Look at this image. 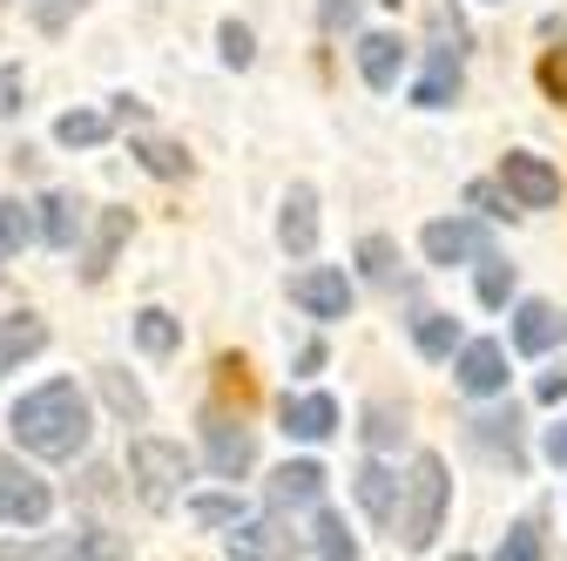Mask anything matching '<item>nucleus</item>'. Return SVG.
Returning <instances> with one entry per match:
<instances>
[{
  "label": "nucleus",
  "mask_w": 567,
  "mask_h": 561,
  "mask_svg": "<svg viewBox=\"0 0 567 561\" xmlns=\"http://www.w3.org/2000/svg\"><path fill=\"white\" fill-rule=\"evenodd\" d=\"M8 427H14V440H21L34 460H75V453H89V440H95V412H89V399H82L75 379H41L34 392L14 399Z\"/></svg>",
  "instance_id": "1"
},
{
  "label": "nucleus",
  "mask_w": 567,
  "mask_h": 561,
  "mask_svg": "<svg viewBox=\"0 0 567 561\" xmlns=\"http://www.w3.org/2000/svg\"><path fill=\"white\" fill-rule=\"evenodd\" d=\"M446 501H453V473H446V460H440V453H419V460H412V480H399V514H392V528H399V541H405L412 554L440 541Z\"/></svg>",
  "instance_id": "2"
},
{
  "label": "nucleus",
  "mask_w": 567,
  "mask_h": 561,
  "mask_svg": "<svg viewBox=\"0 0 567 561\" xmlns=\"http://www.w3.org/2000/svg\"><path fill=\"white\" fill-rule=\"evenodd\" d=\"M189 453H183V440H156V434H135L128 440V480H135V501L142 508H176V494L189 487Z\"/></svg>",
  "instance_id": "3"
},
{
  "label": "nucleus",
  "mask_w": 567,
  "mask_h": 561,
  "mask_svg": "<svg viewBox=\"0 0 567 561\" xmlns=\"http://www.w3.org/2000/svg\"><path fill=\"white\" fill-rule=\"evenodd\" d=\"M48 514H54V487L0 447V521L8 528H41Z\"/></svg>",
  "instance_id": "4"
},
{
  "label": "nucleus",
  "mask_w": 567,
  "mask_h": 561,
  "mask_svg": "<svg viewBox=\"0 0 567 561\" xmlns=\"http://www.w3.org/2000/svg\"><path fill=\"white\" fill-rule=\"evenodd\" d=\"M203 460H209L217 480H244L257 467V434L244 427V419H230V412H209L203 419Z\"/></svg>",
  "instance_id": "5"
},
{
  "label": "nucleus",
  "mask_w": 567,
  "mask_h": 561,
  "mask_svg": "<svg viewBox=\"0 0 567 561\" xmlns=\"http://www.w3.org/2000/svg\"><path fill=\"white\" fill-rule=\"evenodd\" d=\"M291 305L318 325H338V318H351V277L338 264H305L291 277Z\"/></svg>",
  "instance_id": "6"
},
{
  "label": "nucleus",
  "mask_w": 567,
  "mask_h": 561,
  "mask_svg": "<svg viewBox=\"0 0 567 561\" xmlns=\"http://www.w3.org/2000/svg\"><path fill=\"white\" fill-rule=\"evenodd\" d=\"M501 190L514 196V210H554L560 203V170L534 150H507L501 156Z\"/></svg>",
  "instance_id": "7"
},
{
  "label": "nucleus",
  "mask_w": 567,
  "mask_h": 561,
  "mask_svg": "<svg viewBox=\"0 0 567 561\" xmlns=\"http://www.w3.org/2000/svg\"><path fill=\"white\" fill-rule=\"evenodd\" d=\"M453 379H460V392H473V399L507 392V345H501V338H460V345H453Z\"/></svg>",
  "instance_id": "8"
},
{
  "label": "nucleus",
  "mask_w": 567,
  "mask_h": 561,
  "mask_svg": "<svg viewBox=\"0 0 567 561\" xmlns=\"http://www.w3.org/2000/svg\"><path fill=\"white\" fill-rule=\"evenodd\" d=\"M419 251H425V264H473L480 251H493V231L486 224H473V217H433L419 231Z\"/></svg>",
  "instance_id": "9"
},
{
  "label": "nucleus",
  "mask_w": 567,
  "mask_h": 561,
  "mask_svg": "<svg viewBox=\"0 0 567 561\" xmlns=\"http://www.w3.org/2000/svg\"><path fill=\"white\" fill-rule=\"evenodd\" d=\"M82 224H89V203H82L75 190H48V196L34 203V237H41L48 251H75V244H82Z\"/></svg>",
  "instance_id": "10"
},
{
  "label": "nucleus",
  "mask_w": 567,
  "mask_h": 561,
  "mask_svg": "<svg viewBox=\"0 0 567 561\" xmlns=\"http://www.w3.org/2000/svg\"><path fill=\"white\" fill-rule=\"evenodd\" d=\"M460 41V34H453ZM453 41H440L433 54H425V75L412 82V102L419 109H453L460 102V82H466V61H460V48Z\"/></svg>",
  "instance_id": "11"
},
{
  "label": "nucleus",
  "mask_w": 567,
  "mask_h": 561,
  "mask_svg": "<svg viewBox=\"0 0 567 561\" xmlns=\"http://www.w3.org/2000/svg\"><path fill=\"white\" fill-rule=\"evenodd\" d=\"M277 244L291 251V257H311V251H318V190H311V183H291V190H284Z\"/></svg>",
  "instance_id": "12"
},
{
  "label": "nucleus",
  "mask_w": 567,
  "mask_h": 561,
  "mask_svg": "<svg viewBox=\"0 0 567 561\" xmlns=\"http://www.w3.org/2000/svg\"><path fill=\"white\" fill-rule=\"evenodd\" d=\"M466 440H473L480 453H493V460H507L514 473L527 467V447H520V412H514V406H501V412H473V419H466Z\"/></svg>",
  "instance_id": "13"
},
{
  "label": "nucleus",
  "mask_w": 567,
  "mask_h": 561,
  "mask_svg": "<svg viewBox=\"0 0 567 561\" xmlns=\"http://www.w3.org/2000/svg\"><path fill=\"white\" fill-rule=\"evenodd\" d=\"M359 75H365V89H379V95L399 89V75H405V41H399L392 28H365V34H359Z\"/></svg>",
  "instance_id": "14"
},
{
  "label": "nucleus",
  "mask_w": 567,
  "mask_h": 561,
  "mask_svg": "<svg viewBox=\"0 0 567 561\" xmlns=\"http://www.w3.org/2000/svg\"><path fill=\"white\" fill-rule=\"evenodd\" d=\"M277 419H284V434H291V440L318 447V440L338 434V399H331V392H298V399L277 406Z\"/></svg>",
  "instance_id": "15"
},
{
  "label": "nucleus",
  "mask_w": 567,
  "mask_h": 561,
  "mask_svg": "<svg viewBox=\"0 0 567 561\" xmlns=\"http://www.w3.org/2000/svg\"><path fill=\"white\" fill-rule=\"evenodd\" d=\"M324 501V467L318 460H284L270 473V508L277 514H298V508H318Z\"/></svg>",
  "instance_id": "16"
},
{
  "label": "nucleus",
  "mask_w": 567,
  "mask_h": 561,
  "mask_svg": "<svg viewBox=\"0 0 567 561\" xmlns=\"http://www.w3.org/2000/svg\"><path fill=\"white\" fill-rule=\"evenodd\" d=\"M351 494H359V508H365L379 528H392V514H399V473H385L379 460H365L359 473H351Z\"/></svg>",
  "instance_id": "17"
},
{
  "label": "nucleus",
  "mask_w": 567,
  "mask_h": 561,
  "mask_svg": "<svg viewBox=\"0 0 567 561\" xmlns=\"http://www.w3.org/2000/svg\"><path fill=\"white\" fill-rule=\"evenodd\" d=\"M554 338H560V318H554V305H547V298H520V305H514V345H520L527 359H540Z\"/></svg>",
  "instance_id": "18"
},
{
  "label": "nucleus",
  "mask_w": 567,
  "mask_h": 561,
  "mask_svg": "<svg viewBox=\"0 0 567 561\" xmlns=\"http://www.w3.org/2000/svg\"><path fill=\"white\" fill-rule=\"evenodd\" d=\"M48 345V325L34 318V312H14V318H0V379H8L21 359H34Z\"/></svg>",
  "instance_id": "19"
},
{
  "label": "nucleus",
  "mask_w": 567,
  "mask_h": 561,
  "mask_svg": "<svg viewBox=\"0 0 567 561\" xmlns=\"http://www.w3.org/2000/svg\"><path fill=\"white\" fill-rule=\"evenodd\" d=\"M128 231H135V217H128V210H102V231H95V244H89V264H82V277H89V285H102V277H109V264H115V251L128 244Z\"/></svg>",
  "instance_id": "20"
},
{
  "label": "nucleus",
  "mask_w": 567,
  "mask_h": 561,
  "mask_svg": "<svg viewBox=\"0 0 567 561\" xmlns=\"http://www.w3.org/2000/svg\"><path fill=\"white\" fill-rule=\"evenodd\" d=\"M95 379H102V399H109V412H115V419H128V427H142V419H150V392H142L122 366H102Z\"/></svg>",
  "instance_id": "21"
},
{
  "label": "nucleus",
  "mask_w": 567,
  "mask_h": 561,
  "mask_svg": "<svg viewBox=\"0 0 567 561\" xmlns=\"http://www.w3.org/2000/svg\"><path fill=\"white\" fill-rule=\"evenodd\" d=\"M109 129H115V122H109L102 109H68V115L54 122V143H61V150H102Z\"/></svg>",
  "instance_id": "22"
},
{
  "label": "nucleus",
  "mask_w": 567,
  "mask_h": 561,
  "mask_svg": "<svg viewBox=\"0 0 567 561\" xmlns=\"http://www.w3.org/2000/svg\"><path fill=\"white\" fill-rule=\"evenodd\" d=\"M28 244H34V203L0 196V264H14Z\"/></svg>",
  "instance_id": "23"
},
{
  "label": "nucleus",
  "mask_w": 567,
  "mask_h": 561,
  "mask_svg": "<svg viewBox=\"0 0 567 561\" xmlns=\"http://www.w3.org/2000/svg\"><path fill=\"white\" fill-rule=\"evenodd\" d=\"M412 345L425 359H453V345H460V318L453 312H419L412 318Z\"/></svg>",
  "instance_id": "24"
},
{
  "label": "nucleus",
  "mask_w": 567,
  "mask_h": 561,
  "mask_svg": "<svg viewBox=\"0 0 567 561\" xmlns=\"http://www.w3.org/2000/svg\"><path fill=\"white\" fill-rule=\"evenodd\" d=\"M135 345H142V353H150V359H169L176 353V345H183V318H169V312H135Z\"/></svg>",
  "instance_id": "25"
},
{
  "label": "nucleus",
  "mask_w": 567,
  "mask_h": 561,
  "mask_svg": "<svg viewBox=\"0 0 567 561\" xmlns=\"http://www.w3.org/2000/svg\"><path fill=\"white\" fill-rule=\"evenodd\" d=\"M399 264H405V257H399L392 237H365V244H359V271L372 277L379 292H399V285H405V271H399Z\"/></svg>",
  "instance_id": "26"
},
{
  "label": "nucleus",
  "mask_w": 567,
  "mask_h": 561,
  "mask_svg": "<svg viewBox=\"0 0 567 561\" xmlns=\"http://www.w3.org/2000/svg\"><path fill=\"white\" fill-rule=\"evenodd\" d=\"M473 264H480V305H486V312H501V305L514 298V264H507L501 251H480Z\"/></svg>",
  "instance_id": "27"
},
{
  "label": "nucleus",
  "mask_w": 567,
  "mask_h": 561,
  "mask_svg": "<svg viewBox=\"0 0 567 561\" xmlns=\"http://www.w3.org/2000/svg\"><path fill=\"white\" fill-rule=\"evenodd\" d=\"M224 554H291V541H284V528H270V521H237Z\"/></svg>",
  "instance_id": "28"
},
{
  "label": "nucleus",
  "mask_w": 567,
  "mask_h": 561,
  "mask_svg": "<svg viewBox=\"0 0 567 561\" xmlns=\"http://www.w3.org/2000/svg\"><path fill=\"white\" fill-rule=\"evenodd\" d=\"M311 554H324V561H338V554L351 561V554H359V541L344 534V521L331 508H318V521H311Z\"/></svg>",
  "instance_id": "29"
},
{
  "label": "nucleus",
  "mask_w": 567,
  "mask_h": 561,
  "mask_svg": "<svg viewBox=\"0 0 567 561\" xmlns=\"http://www.w3.org/2000/svg\"><path fill=\"white\" fill-rule=\"evenodd\" d=\"M135 156H142L150 176H189V156L176 143H156V135H135Z\"/></svg>",
  "instance_id": "30"
},
{
  "label": "nucleus",
  "mask_w": 567,
  "mask_h": 561,
  "mask_svg": "<svg viewBox=\"0 0 567 561\" xmlns=\"http://www.w3.org/2000/svg\"><path fill=\"white\" fill-rule=\"evenodd\" d=\"M399 440H405V412H392V406H365V447L385 453V447H399Z\"/></svg>",
  "instance_id": "31"
},
{
  "label": "nucleus",
  "mask_w": 567,
  "mask_h": 561,
  "mask_svg": "<svg viewBox=\"0 0 567 561\" xmlns=\"http://www.w3.org/2000/svg\"><path fill=\"white\" fill-rule=\"evenodd\" d=\"M189 514H196L203 528H237V521H244V501H237V494H196Z\"/></svg>",
  "instance_id": "32"
},
{
  "label": "nucleus",
  "mask_w": 567,
  "mask_h": 561,
  "mask_svg": "<svg viewBox=\"0 0 567 561\" xmlns=\"http://www.w3.org/2000/svg\"><path fill=\"white\" fill-rule=\"evenodd\" d=\"M365 8H385V0H318V21H324V34H344L365 21Z\"/></svg>",
  "instance_id": "33"
},
{
  "label": "nucleus",
  "mask_w": 567,
  "mask_h": 561,
  "mask_svg": "<svg viewBox=\"0 0 567 561\" xmlns=\"http://www.w3.org/2000/svg\"><path fill=\"white\" fill-rule=\"evenodd\" d=\"M217 48H224V61H230V68H250V61H257V41H250V28H244V21H224V28H217Z\"/></svg>",
  "instance_id": "34"
},
{
  "label": "nucleus",
  "mask_w": 567,
  "mask_h": 561,
  "mask_svg": "<svg viewBox=\"0 0 567 561\" xmlns=\"http://www.w3.org/2000/svg\"><path fill=\"white\" fill-rule=\"evenodd\" d=\"M466 203L480 210V217H514V196L501 183H466Z\"/></svg>",
  "instance_id": "35"
},
{
  "label": "nucleus",
  "mask_w": 567,
  "mask_h": 561,
  "mask_svg": "<svg viewBox=\"0 0 567 561\" xmlns=\"http://www.w3.org/2000/svg\"><path fill=\"white\" fill-rule=\"evenodd\" d=\"M540 89H547V102L567 109V48H547L540 54Z\"/></svg>",
  "instance_id": "36"
},
{
  "label": "nucleus",
  "mask_w": 567,
  "mask_h": 561,
  "mask_svg": "<svg viewBox=\"0 0 567 561\" xmlns=\"http://www.w3.org/2000/svg\"><path fill=\"white\" fill-rule=\"evenodd\" d=\"M501 561H540V534H534V521H520V528L501 541Z\"/></svg>",
  "instance_id": "37"
},
{
  "label": "nucleus",
  "mask_w": 567,
  "mask_h": 561,
  "mask_svg": "<svg viewBox=\"0 0 567 561\" xmlns=\"http://www.w3.org/2000/svg\"><path fill=\"white\" fill-rule=\"evenodd\" d=\"M21 102H28V75L21 68H0V115H21Z\"/></svg>",
  "instance_id": "38"
},
{
  "label": "nucleus",
  "mask_w": 567,
  "mask_h": 561,
  "mask_svg": "<svg viewBox=\"0 0 567 561\" xmlns=\"http://www.w3.org/2000/svg\"><path fill=\"white\" fill-rule=\"evenodd\" d=\"M534 399H540V406H560V399H567V366H560V373H540V379H534Z\"/></svg>",
  "instance_id": "39"
},
{
  "label": "nucleus",
  "mask_w": 567,
  "mask_h": 561,
  "mask_svg": "<svg viewBox=\"0 0 567 561\" xmlns=\"http://www.w3.org/2000/svg\"><path fill=\"white\" fill-rule=\"evenodd\" d=\"M540 447H547V460H554V467H567V419H560V427H547V440H540Z\"/></svg>",
  "instance_id": "40"
},
{
  "label": "nucleus",
  "mask_w": 567,
  "mask_h": 561,
  "mask_svg": "<svg viewBox=\"0 0 567 561\" xmlns=\"http://www.w3.org/2000/svg\"><path fill=\"white\" fill-rule=\"evenodd\" d=\"M318 366H324V345H318V338H311V345H305V353H298V379H311V373H318Z\"/></svg>",
  "instance_id": "41"
},
{
  "label": "nucleus",
  "mask_w": 567,
  "mask_h": 561,
  "mask_svg": "<svg viewBox=\"0 0 567 561\" xmlns=\"http://www.w3.org/2000/svg\"><path fill=\"white\" fill-rule=\"evenodd\" d=\"M560 332H567V318H560Z\"/></svg>",
  "instance_id": "42"
}]
</instances>
